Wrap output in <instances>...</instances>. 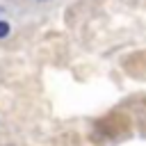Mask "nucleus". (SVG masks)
I'll return each instance as SVG.
<instances>
[{
    "label": "nucleus",
    "mask_w": 146,
    "mask_h": 146,
    "mask_svg": "<svg viewBox=\"0 0 146 146\" xmlns=\"http://www.w3.org/2000/svg\"><path fill=\"white\" fill-rule=\"evenodd\" d=\"M9 30H11V27H9V23L0 18V39H7V36H9Z\"/></svg>",
    "instance_id": "nucleus-1"
},
{
    "label": "nucleus",
    "mask_w": 146,
    "mask_h": 146,
    "mask_svg": "<svg viewBox=\"0 0 146 146\" xmlns=\"http://www.w3.org/2000/svg\"><path fill=\"white\" fill-rule=\"evenodd\" d=\"M39 2H48V0H39Z\"/></svg>",
    "instance_id": "nucleus-2"
}]
</instances>
